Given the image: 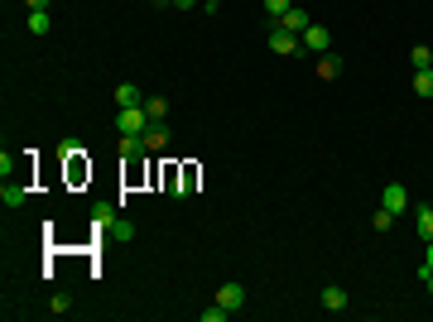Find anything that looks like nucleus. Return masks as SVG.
Instances as JSON below:
<instances>
[{
  "mask_svg": "<svg viewBox=\"0 0 433 322\" xmlns=\"http://www.w3.org/2000/svg\"><path fill=\"white\" fill-rule=\"evenodd\" d=\"M265 44H270V53H275V58H294V53L304 48V39H299V34H289L279 19L270 24V39H265Z\"/></svg>",
  "mask_w": 433,
  "mask_h": 322,
  "instance_id": "1",
  "label": "nucleus"
},
{
  "mask_svg": "<svg viewBox=\"0 0 433 322\" xmlns=\"http://www.w3.org/2000/svg\"><path fill=\"white\" fill-rule=\"evenodd\" d=\"M116 130H120V135H145V130H149V115H145V106H120V115H116Z\"/></svg>",
  "mask_w": 433,
  "mask_h": 322,
  "instance_id": "2",
  "label": "nucleus"
},
{
  "mask_svg": "<svg viewBox=\"0 0 433 322\" xmlns=\"http://www.w3.org/2000/svg\"><path fill=\"white\" fill-rule=\"evenodd\" d=\"M299 39H304L308 53H332V34H327V24H308Z\"/></svg>",
  "mask_w": 433,
  "mask_h": 322,
  "instance_id": "3",
  "label": "nucleus"
},
{
  "mask_svg": "<svg viewBox=\"0 0 433 322\" xmlns=\"http://www.w3.org/2000/svg\"><path fill=\"white\" fill-rule=\"evenodd\" d=\"M217 303H221L226 313H241V303H246V289H241L236 279H226V284L217 289Z\"/></svg>",
  "mask_w": 433,
  "mask_h": 322,
  "instance_id": "4",
  "label": "nucleus"
},
{
  "mask_svg": "<svg viewBox=\"0 0 433 322\" xmlns=\"http://www.w3.org/2000/svg\"><path fill=\"white\" fill-rule=\"evenodd\" d=\"M380 207H385V212H409V193H405V188H400V183H390V188H385V193H380Z\"/></svg>",
  "mask_w": 433,
  "mask_h": 322,
  "instance_id": "5",
  "label": "nucleus"
},
{
  "mask_svg": "<svg viewBox=\"0 0 433 322\" xmlns=\"http://www.w3.org/2000/svg\"><path fill=\"white\" fill-rule=\"evenodd\" d=\"M140 140H145V149H149V154H159V149H169V125H164V120H154Z\"/></svg>",
  "mask_w": 433,
  "mask_h": 322,
  "instance_id": "6",
  "label": "nucleus"
},
{
  "mask_svg": "<svg viewBox=\"0 0 433 322\" xmlns=\"http://www.w3.org/2000/svg\"><path fill=\"white\" fill-rule=\"evenodd\" d=\"M323 308L327 313H347V289L342 284H327L323 289Z\"/></svg>",
  "mask_w": 433,
  "mask_h": 322,
  "instance_id": "7",
  "label": "nucleus"
},
{
  "mask_svg": "<svg viewBox=\"0 0 433 322\" xmlns=\"http://www.w3.org/2000/svg\"><path fill=\"white\" fill-rule=\"evenodd\" d=\"M116 106H145V92H140L135 82H120V87H116Z\"/></svg>",
  "mask_w": 433,
  "mask_h": 322,
  "instance_id": "8",
  "label": "nucleus"
},
{
  "mask_svg": "<svg viewBox=\"0 0 433 322\" xmlns=\"http://www.w3.org/2000/svg\"><path fill=\"white\" fill-rule=\"evenodd\" d=\"M414 231H419V240H433V207H414Z\"/></svg>",
  "mask_w": 433,
  "mask_h": 322,
  "instance_id": "9",
  "label": "nucleus"
},
{
  "mask_svg": "<svg viewBox=\"0 0 433 322\" xmlns=\"http://www.w3.org/2000/svg\"><path fill=\"white\" fill-rule=\"evenodd\" d=\"M318 77H323V82L342 77V58H337V53H318Z\"/></svg>",
  "mask_w": 433,
  "mask_h": 322,
  "instance_id": "10",
  "label": "nucleus"
},
{
  "mask_svg": "<svg viewBox=\"0 0 433 322\" xmlns=\"http://www.w3.org/2000/svg\"><path fill=\"white\" fill-rule=\"evenodd\" d=\"M279 24H284V29H289V34H304V29H308V24H313V19H308V10H299V5H294V10H289V15H284V19H279Z\"/></svg>",
  "mask_w": 433,
  "mask_h": 322,
  "instance_id": "11",
  "label": "nucleus"
},
{
  "mask_svg": "<svg viewBox=\"0 0 433 322\" xmlns=\"http://www.w3.org/2000/svg\"><path fill=\"white\" fill-rule=\"evenodd\" d=\"M414 97H433V68H414Z\"/></svg>",
  "mask_w": 433,
  "mask_h": 322,
  "instance_id": "12",
  "label": "nucleus"
},
{
  "mask_svg": "<svg viewBox=\"0 0 433 322\" xmlns=\"http://www.w3.org/2000/svg\"><path fill=\"white\" fill-rule=\"evenodd\" d=\"M24 198H29V193H24L19 183H10V178H5V188H0V202H5V207H24Z\"/></svg>",
  "mask_w": 433,
  "mask_h": 322,
  "instance_id": "13",
  "label": "nucleus"
},
{
  "mask_svg": "<svg viewBox=\"0 0 433 322\" xmlns=\"http://www.w3.org/2000/svg\"><path fill=\"white\" fill-rule=\"evenodd\" d=\"M145 115H149V125L164 120V115H169V102H164V97H145Z\"/></svg>",
  "mask_w": 433,
  "mask_h": 322,
  "instance_id": "14",
  "label": "nucleus"
},
{
  "mask_svg": "<svg viewBox=\"0 0 433 322\" xmlns=\"http://www.w3.org/2000/svg\"><path fill=\"white\" fill-rule=\"evenodd\" d=\"M260 5H265V15H270V19H284V15L294 10V0H260Z\"/></svg>",
  "mask_w": 433,
  "mask_h": 322,
  "instance_id": "15",
  "label": "nucleus"
},
{
  "mask_svg": "<svg viewBox=\"0 0 433 322\" xmlns=\"http://www.w3.org/2000/svg\"><path fill=\"white\" fill-rule=\"evenodd\" d=\"M409 63H414V68H433V53H429V44H414V48H409Z\"/></svg>",
  "mask_w": 433,
  "mask_h": 322,
  "instance_id": "16",
  "label": "nucleus"
},
{
  "mask_svg": "<svg viewBox=\"0 0 433 322\" xmlns=\"http://www.w3.org/2000/svg\"><path fill=\"white\" fill-rule=\"evenodd\" d=\"M29 34H48V10H29Z\"/></svg>",
  "mask_w": 433,
  "mask_h": 322,
  "instance_id": "17",
  "label": "nucleus"
},
{
  "mask_svg": "<svg viewBox=\"0 0 433 322\" xmlns=\"http://www.w3.org/2000/svg\"><path fill=\"white\" fill-rule=\"evenodd\" d=\"M48 313H73V299H68V294H53V299H48Z\"/></svg>",
  "mask_w": 433,
  "mask_h": 322,
  "instance_id": "18",
  "label": "nucleus"
},
{
  "mask_svg": "<svg viewBox=\"0 0 433 322\" xmlns=\"http://www.w3.org/2000/svg\"><path fill=\"white\" fill-rule=\"evenodd\" d=\"M371 226H376V231H390V226H395V212H385V207H380V212L371 216Z\"/></svg>",
  "mask_w": 433,
  "mask_h": 322,
  "instance_id": "19",
  "label": "nucleus"
},
{
  "mask_svg": "<svg viewBox=\"0 0 433 322\" xmlns=\"http://www.w3.org/2000/svg\"><path fill=\"white\" fill-rule=\"evenodd\" d=\"M111 236H116V240H130V236H135V226H130V221H125V216H120V221H116V226H111Z\"/></svg>",
  "mask_w": 433,
  "mask_h": 322,
  "instance_id": "20",
  "label": "nucleus"
},
{
  "mask_svg": "<svg viewBox=\"0 0 433 322\" xmlns=\"http://www.w3.org/2000/svg\"><path fill=\"white\" fill-rule=\"evenodd\" d=\"M226 318H231V313H226L221 303H212V308H203V322H226Z\"/></svg>",
  "mask_w": 433,
  "mask_h": 322,
  "instance_id": "21",
  "label": "nucleus"
},
{
  "mask_svg": "<svg viewBox=\"0 0 433 322\" xmlns=\"http://www.w3.org/2000/svg\"><path fill=\"white\" fill-rule=\"evenodd\" d=\"M419 274H433V240H424V269Z\"/></svg>",
  "mask_w": 433,
  "mask_h": 322,
  "instance_id": "22",
  "label": "nucleus"
},
{
  "mask_svg": "<svg viewBox=\"0 0 433 322\" xmlns=\"http://www.w3.org/2000/svg\"><path fill=\"white\" fill-rule=\"evenodd\" d=\"M169 5H174V10H193L198 0H169Z\"/></svg>",
  "mask_w": 433,
  "mask_h": 322,
  "instance_id": "23",
  "label": "nucleus"
},
{
  "mask_svg": "<svg viewBox=\"0 0 433 322\" xmlns=\"http://www.w3.org/2000/svg\"><path fill=\"white\" fill-rule=\"evenodd\" d=\"M24 5H29V10H48V0H24Z\"/></svg>",
  "mask_w": 433,
  "mask_h": 322,
  "instance_id": "24",
  "label": "nucleus"
},
{
  "mask_svg": "<svg viewBox=\"0 0 433 322\" xmlns=\"http://www.w3.org/2000/svg\"><path fill=\"white\" fill-rule=\"evenodd\" d=\"M424 289H429V299H433V274H424Z\"/></svg>",
  "mask_w": 433,
  "mask_h": 322,
  "instance_id": "25",
  "label": "nucleus"
},
{
  "mask_svg": "<svg viewBox=\"0 0 433 322\" xmlns=\"http://www.w3.org/2000/svg\"><path fill=\"white\" fill-rule=\"evenodd\" d=\"M217 5H221V0H203V10H217Z\"/></svg>",
  "mask_w": 433,
  "mask_h": 322,
  "instance_id": "26",
  "label": "nucleus"
}]
</instances>
